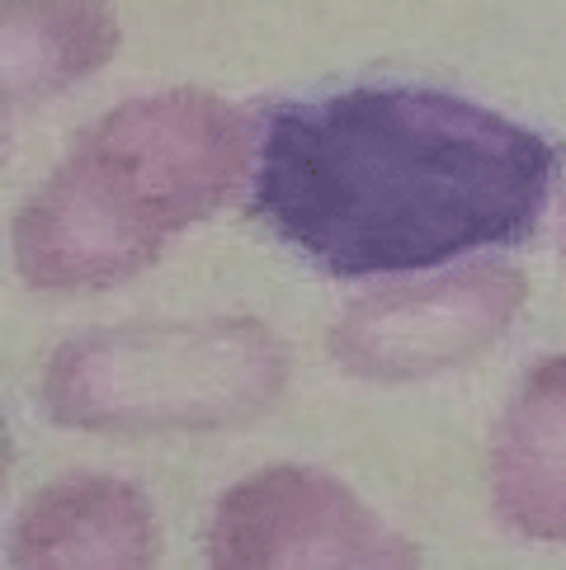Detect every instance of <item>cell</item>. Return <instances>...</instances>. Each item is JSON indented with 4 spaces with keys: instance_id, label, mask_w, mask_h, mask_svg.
Returning a JSON list of instances; mask_svg holds the SVG:
<instances>
[{
    "instance_id": "1",
    "label": "cell",
    "mask_w": 566,
    "mask_h": 570,
    "mask_svg": "<svg viewBox=\"0 0 566 570\" xmlns=\"http://www.w3.org/2000/svg\"><path fill=\"white\" fill-rule=\"evenodd\" d=\"M557 147L430 86H354L265 114L251 213L331 278L439 269L529 240Z\"/></svg>"
},
{
    "instance_id": "2",
    "label": "cell",
    "mask_w": 566,
    "mask_h": 570,
    "mask_svg": "<svg viewBox=\"0 0 566 570\" xmlns=\"http://www.w3.org/2000/svg\"><path fill=\"white\" fill-rule=\"evenodd\" d=\"M251 128L227 99L160 90L80 132L14 217V269L43 293H95L152 269L175 232L232 203Z\"/></svg>"
},
{
    "instance_id": "3",
    "label": "cell",
    "mask_w": 566,
    "mask_h": 570,
    "mask_svg": "<svg viewBox=\"0 0 566 570\" xmlns=\"http://www.w3.org/2000/svg\"><path fill=\"white\" fill-rule=\"evenodd\" d=\"M289 386V344L265 321H147L57 344L43 415L62 430L142 439L251 424Z\"/></svg>"
},
{
    "instance_id": "4",
    "label": "cell",
    "mask_w": 566,
    "mask_h": 570,
    "mask_svg": "<svg viewBox=\"0 0 566 570\" xmlns=\"http://www.w3.org/2000/svg\"><path fill=\"white\" fill-rule=\"evenodd\" d=\"M529 297L515 264H468L350 302L331 331L340 373L363 382H420L453 373L510 335Z\"/></svg>"
},
{
    "instance_id": "5",
    "label": "cell",
    "mask_w": 566,
    "mask_h": 570,
    "mask_svg": "<svg viewBox=\"0 0 566 570\" xmlns=\"http://www.w3.org/2000/svg\"><path fill=\"white\" fill-rule=\"evenodd\" d=\"M208 561L217 570H401L420 566L345 481L316 466H265L217 500L208 523Z\"/></svg>"
},
{
    "instance_id": "6",
    "label": "cell",
    "mask_w": 566,
    "mask_h": 570,
    "mask_svg": "<svg viewBox=\"0 0 566 570\" xmlns=\"http://www.w3.org/2000/svg\"><path fill=\"white\" fill-rule=\"evenodd\" d=\"M160 533L147 495L118 476L76 472L43 485L10 533L19 570H147Z\"/></svg>"
},
{
    "instance_id": "7",
    "label": "cell",
    "mask_w": 566,
    "mask_h": 570,
    "mask_svg": "<svg viewBox=\"0 0 566 570\" xmlns=\"http://www.w3.org/2000/svg\"><path fill=\"white\" fill-rule=\"evenodd\" d=\"M491 504L534 542H566V354L519 382L491 443Z\"/></svg>"
},
{
    "instance_id": "8",
    "label": "cell",
    "mask_w": 566,
    "mask_h": 570,
    "mask_svg": "<svg viewBox=\"0 0 566 570\" xmlns=\"http://www.w3.org/2000/svg\"><path fill=\"white\" fill-rule=\"evenodd\" d=\"M118 52L109 0H6L0 6V90L29 109L95 76Z\"/></svg>"
},
{
    "instance_id": "9",
    "label": "cell",
    "mask_w": 566,
    "mask_h": 570,
    "mask_svg": "<svg viewBox=\"0 0 566 570\" xmlns=\"http://www.w3.org/2000/svg\"><path fill=\"white\" fill-rule=\"evenodd\" d=\"M557 250L566 259V198H562V213H557Z\"/></svg>"
}]
</instances>
